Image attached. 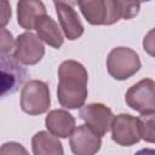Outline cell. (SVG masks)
I'll list each match as a JSON object with an SVG mask.
<instances>
[{
    "mask_svg": "<svg viewBox=\"0 0 155 155\" xmlns=\"http://www.w3.org/2000/svg\"><path fill=\"white\" fill-rule=\"evenodd\" d=\"M88 74L86 68L78 61L68 59L58 68L57 98L62 107L78 109L85 104L87 98Z\"/></svg>",
    "mask_w": 155,
    "mask_h": 155,
    "instance_id": "cell-1",
    "label": "cell"
},
{
    "mask_svg": "<svg viewBox=\"0 0 155 155\" xmlns=\"http://www.w3.org/2000/svg\"><path fill=\"white\" fill-rule=\"evenodd\" d=\"M140 59L136 51L119 46L113 48L107 58V70L115 80H127L140 69Z\"/></svg>",
    "mask_w": 155,
    "mask_h": 155,
    "instance_id": "cell-2",
    "label": "cell"
},
{
    "mask_svg": "<svg viewBox=\"0 0 155 155\" xmlns=\"http://www.w3.org/2000/svg\"><path fill=\"white\" fill-rule=\"evenodd\" d=\"M51 104L50 88L45 81L29 80L21 91V108L29 115H40L48 110Z\"/></svg>",
    "mask_w": 155,
    "mask_h": 155,
    "instance_id": "cell-3",
    "label": "cell"
},
{
    "mask_svg": "<svg viewBox=\"0 0 155 155\" xmlns=\"http://www.w3.org/2000/svg\"><path fill=\"white\" fill-rule=\"evenodd\" d=\"M79 6L85 19L92 25H111L121 19L115 0H84Z\"/></svg>",
    "mask_w": 155,
    "mask_h": 155,
    "instance_id": "cell-4",
    "label": "cell"
},
{
    "mask_svg": "<svg viewBox=\"0 0 155 155\" xmlns=\"http://www.w3.org/2000/svg\"><path fill=\"white\" fill-rule=\"evenodd\" d=\"M126 104L143 114L155 111V81L151 79H143L132 85L125 94Z\"/></svg>",
    "mask_w": 155,
    "mask_h": 155,
    "instance_id": "cell-5",
    "label": "cell"
},
{
    "mask_svg": "<svg viewBox=\"0 0 155 155\" xmlns=\"http://www.w3.org/2000/svg\"><path fill=\"white\" fill-rule=\"evenodd\" d=\"M44 41L31 31L22 33L16 39L13 57L24 65H34L39 63L45 54Z\"/></svg>",
    "mask_w": 155,
    "mask_h": 155,
    "instance_id": "cell-6",
    "label": "cell"
},
{
    "mask_svg": "<svg viewBox=\"0 0 155 155\" xmlns=\"http://www.w3.org/2000/svg\"><path fill=\"white\" fill-rule=\"evenodd\" d=\"M79 116L101 137L111 130L114 114L109 107L102 103H90L87 105H82L80 108Z\"/></svg>",
    "mask_w": 155,
    "mask_h": 155,
    "instance_id": "cell-7",
    "label": "cell"
},
{
    "mask_svg": "<svg viewBox=\"0 0 155 155\" xmlns=\"http://www.w3.org/2000/svg\"><path fill=\"white\" fill-rule=\"evenodd\" d=\"M111 139L121 147H131L138 143L142 139L138 117L125 113L114 116L111 124Z\"/></svg>",
    "mask_w": 155,
    "mask_h": 155,
    "instance_id": "cell-8",
    "label": "cell"
},
{
    "mask_svg": "<svg viewBox=\"0 0 155 155\" xmlns=\"http://www.w3.org/2000/svg\"><path fill=\"white\" fill-rule=\"evenodd\" d=\"M69 145L75 155H93L101 149L102 137L84 124L75 127L69 136Z\"/></svg>",
    "mask_w": 155,
    "mask_h": 155,
    "instance_id": "cell-9",
    "label": "cell"
},
{
    "mask_svg": "<svg viewBox=\"0 0 155 155\" xmlns=\"http://www.w3.org/2000/svg\"><path fill=\"white\" fill-rule=\"evenodd\" d=\"M27 78V70L19 62L8 54H1V80L2 97L8 93H15Z\"/></svg>",
    "mask_w": 155,
    "mask_h": 155,
    "instance_id": "cell-10",
    "label": "cell"
},
{
    "mask_svg": "<svg viewBox=\"0 0 155 155\" xmlns=\"http://www.w3.org/2000/svg\"><path fill=\"white\" fill-rule=\"evenodd\" d=\"M56 13L61 28L68 40H76L84 34V25L78 16V12L70 5L57 4Z\"/></svg>",
    "mask_w": 155,
    "mask_h": 155,
    "instance_id": "cell-11",
    "label": "cell"
},
{
    "mask_svg": "<svg viewBox=\"0 0 155 155\" xmlns=\"http://www.w3.org/2000/svg\"><path fill=\"white\" fill-rule=\"evenodd\" d=\"M45 15L46 7L41 0H18L17 2V23L28 31L35 29V23Z\"/></svg>",
    "mask_w": 155,
    "mask_h": 155,
    "instance_id": "cell-12",
    "label": "cell"
},
{
    "mask_svg": "<svg viewBox=\"0 0 155 155\" xmlns=\"http://www.w3.org/2000/svg\"><path fill=\"white\" fill-rule=\"evenodd\" d=\"M45 126L47 131L56 137L68 138L75 130V119L64 109H54L47 114Z\"/></svg>",
    "mask_w": 155,
    "mask_h": 155,
    "instance_id": "cell-13",
    "label": "cell"
},
{
    "mask_svg": "<svg viewBox=\"0 0 155 155\" xmlns=\"http://www.w3.org/2000/svg\"><path fill=\"white\" fill-rule=\"evenodd\" d=\"M35 30L36 35L48 46L53 48H61V46L63 45V34L58 24L50 16L45 15L40 17L35 23Z\"/></svg>",
    "mask_w": 155,
    "mask_h": 155,
    "instance_id": "cell-14",
    "label": "cell"
},
{
    "mask_svg": "<svg viewBox=\"0 0 155 155\" xmlns=\"http://www.w3.org/2000/svg\"><path fill=\"white\" fill-rule=\"evenodd\" d=\"M31 148L35 155H62L64 153L58 137L46 131H39L33 136Z\"/></svg>",
    "mask_w": 155,
    "mask_h": 155,
    "instance_id": "cell-15",
    "label": "cell"
},
{
    "mask_svg": "<svg viewBox=\"0 0 155 155\" xmlns=\"http://www.w3.org/2000/svg\"><path fill=\"white\" fill-rule=\"evenodd\" d=\"M140 138L148 143H155V111L143 113L138 117Z\"/></svg>",
    "mask_w": 155,
    "mask_h": 155,
    "instance_id": "cell-16",
    "label": "cell"
},
{
    "mask_svg": "<svg viewBox=\"0 0 155 155\" xmlns=\"http://www.w3.org/2000/svg\"><path fill=\"white\" fill-rule=\"evenodd\" d=\"M115 2L117 5L122 19L134 18L139 12V7H140L139 0H115Z\"/></svg>",
    "mask_w": 155,
    "mask_h": 155,
    "instance_id": "cell-17",
    "label": "cell"
},
{
    "mask_svg": "<svg viewBox=\"0 0 155 155\" xmlns=\"http://www.w3.org/2000/svg\"><path fill=\"white\" fill-rule=\"evenodd\" d=\"M1 54H8L15 50L16 40L13 39L12 34L4 27L1 28Z\"/></svg>",
    "mask_w": 155,
    "mask_h": 155,
    "instance_id": "cell-18",
    "label": "cell"
},
{
    "mask_svg": "<svg viewBox=\"0 0 155 155\" xmlns=\"http://www.w3.org/2000/svg\"><path fill=\"white\" fill-rule=\"evenodd\" d=\"M143 50L151 57H155V28L150 29L143 39Z\"/></svg>",
    "mask_w": 155,
    "mask_h": 155,
    "instance_id": "cell-19",
    "label": "cell"
},
{
    "mask_svg": "<svg viewBox=\"0 0 155 155\" xmlns=\"http://www.w3.org/2000/svg\"><path fill=\"white\" fill-rule=\"evenodd\" d=\"M1 153L2 154H27V150L22 147V144L15 143V142H10V143H5L1 147Z\"/></svg>",
    "mask_w": 155,
    "mask_h": 155,
    "instance_id": "cell-20",
    "label": "cell"
},
{
    "mask_svg": "<svg viewBox=\"0 0 155 155\" xmlns=\"http://www.w3.org/2000/svg\"><path fill=\"white\" fill-rule=\"evenodd\" d=\"M1 8H2V12H1V28H4L10 17H11V7L7 2V0H1Z\"/></svg>",
    "mask_w": 155,
    "mask_h": 155,
    "instance_id": "cell-21",
    "label": "cell"
},
{
    "mask_svg": "<svg viewBox=\"0 0 155 155\" xmlns=\"http://www.w3.org/2000/svg\"><path fill=\"white\" fill-rule=\"evenodd\" d=\"M84 0H53L54 5L57 4H64V5H70V6H76V5H80Z\"/></svg>",
    "mask_w": 155,
    "mask_h": 155,
    "instance_id": "cell-22",
    "label": "cell"
},
{
    "mask_svg": "<svg viewBox=\"0 0 155 155\" xmlns=\"http://www.w3.org/2000/svg\"><path fill=\"white\" fill-rule=\"evenodd\" d=\"M140 2H148V1H150V0H139Z\"/></svg>",
    "mask_w": 155,
    "mask_h": 155,
    "instance_id": "cell-23",
    "label": "cell"
}]
</instances>
